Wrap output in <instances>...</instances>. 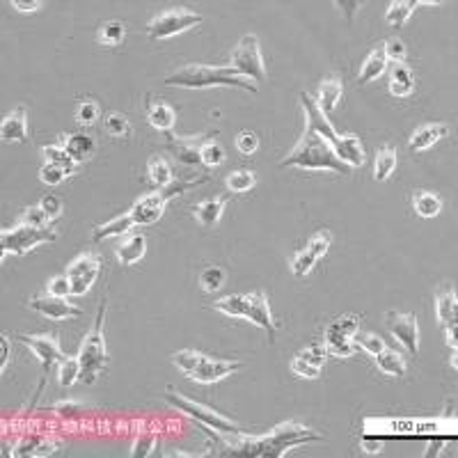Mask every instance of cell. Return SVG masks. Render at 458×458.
Returning <instances> with one entry per match:
<instances>
[{"mask_svg": "<svg viewBox=\"0 0 458 458\" xmlns=\"http://www.w3.org/2000/svg\"><path fill=\"white\" fill-rule=\"evenodd\" d=\"M357 330H360V316L344 314V316H340V319H335L328 328H325V346L353 340Z\"/></svg>", "mask_w": 458, "mask_h": 458, "instance_id": "18", "label": "cell"}, {"mask_svg": "<svg viewBox=\"0 0 458 458\" xmlns=\"http://www.w3.org/2000/svg\"><path fill=\"white\" fill-rule=\"evenodd\" d=\"M232 69L243 78H253L255 83L266 81V64L261 60L259 39L255 35H245L238 41L232 53Z\"/></svg>", "mask_w": 458, "mask_h": 458, "instance_id": "9", "label": "cell"}, {"mask_svg": "<svg viewBox=\"0 0 458 458\" xmlns=\"http://www.w3.org/2000/svg\"><path fill=\"white\" fill-rule=\"evenodd\" d=\"M412 90H415V76L410 67L403 62H395L390 69V92L395 96H408Z\"/></svg>", "mask_w": 458, "mask_h": 458, "instance_id": "26", "label": "cell"}, {"mask_svg": "<svg viewBox=\"0 0 458 458\" xmlns=\"http://www.w3.org/2000/svg\"><path fill=\"white\" fill-rule=\"evenodd\" d=\"M170 138H172V136H170ZM204 138H206V136L172 138V140H170V149L174 151V156H177L181 163H186V166H195V163H202V161H200V149H202V145L206 143Z\"/></svg>", "mask_w": 458, "mask_h": 458, "instance_id": "20", "label": "cell"}, {"mask_svg": "<svg viewBox=\"0 0 458 458\" xmlns=\"http://www.w3.org/2000/svg\"><path fill=\"white\" fill-rule=\"evenodd\" d=\"M103 131L111 138H124V136H128V131H131V126H128V119H126V115H122V113H111L106 119H103Z\"/></svg>", "mask_w": 458, "mask_h": 458, "instance_id": "43", "label": "cell"}, {"mask_svg": "<svg viewBox=\"0 0 458 458\" xmlns=\"http://www.w3.org/2000/svg\"><path fill=\"white\" fill-rule=\"evenodd\" d=\"M225 183L232 193H248L255 188L257 177H255V172H250V170H236L229 174Z\"/></svg>", "mask_w": 458, "mask_h": 458, "instance_id": "39", "label": "cell"}, {"mask_svg": "<svg viewBox=\"0 0 458 458\" xmlns=\"http://www.w3.org/2000/svg\"><path fill=\"white\" fill-rule=\"evenodd\" d=\"M58 380L62 387H71L81 380V360L78 357H62L58 367Z\"/></svg>", "mask_w": 458, "mask_h": 458, "instance_id": "37", "label": "cell"}, {"mask_svg": "<svg viewBox=\"0 0 458 458\" xmlns=\"http://www.w3.org/2000/svg\"><path fill=\"white\" fill-rule=\"evenodd\" d=\"M376 357V365L380 372H385L387 376H403L406 374V360L401 357V353L392 351V348H383Z\"/></svg>", "mask_w": 458, "mask_h": 458, "instance_id": "29", "label": "cell"}, {"mask_svg": "<svg viewBox=\"0 0 458 458\" xmlns=\"http://www.w3.org/2000/svg\"><path fill=\"white\" fill-rule=\"evenodd\" d=\"M280 168H300V170H332L348 174L351 168L335 154V149L312 124H307L300 143L291 149L287 158L280 161Z\"/></svg>", "mask_w": 458, "mask_h": 458, "instance_id": "1", "label": "cell"}, {"mask_svg": "<svg viewBox=\"0 0 458 458\" xmlns=\"http://www.w3.org/2000/svg\"><path fill=\"white\" fill-rule=\"evenodd\" d=\"M131 227H136L133 218H131L128 213H124V215L115 218V220H111V223H106V225H101V227H96L94 232H92V238H94V241H103V238L126 234Z\"/></svg>", "mask_w": 458, "mask_h": 458, "instance_id": "31", "label": "cell"}, {"mask_svg": "<svg viewBox=\"0 0 458 458\" xmlns=\"http://www.w3.org/2000/svg\"><path fill=\"white\" fill-rule=\"evenodd\" d=\"M39 206H41L44 211L49 213L51 220H53V218H58V215L62 213V200L58 198V195H44L41 202H39Z\"/></svg>", "mask_w": 458, "mask_h": 458, "instance_id": "56", "label": "cell"}, {"mask_svg": "<svg viewBox=\"0 0 458 458\" xmlns=\"http://www.w3.org/2000/svg\"><path fill=\"white\" fill-rule=\"evenodd\" d=\"M319 433H312L307 427H300L296 422H287L280 424V427L273 429L266 438H257V440H241L227 447V454H236V456H282L287 454L291 447L305 444L312 440H319Z\"/></svg>", "mask_w": 458, "mask_h": 458, "instance_id": "2", "label": "cell"}, {"mask_svg": "<svg viewBox=\"0 0 458 458\" xmlns=\"http://www.w3.org/2000/svg\"><path fill=\"white\" fill-rule=\"evenodd\" d=\"M200 161L206 168H218L225 161V149L215 143V140H206L200 149Z\"/></svg>", "mask_w": 458, "mask_h": 458, "instance_id": "44", "label": "cell"}, {"mask_svg": "<svg viewBox=\"0 0 458 458\" xmlns=\"http://www.w3.org/2000/svg\"><path fill=\"white\" fill-rule=\"evenodd\" d=\"M26 136H28L26 108L19 106L3 119V124H0V140H3V143H26Z\"/></svg>", "mask_w": 458, "mask_h": 458, "instance_id": "17", "label": "cell"}, {"mask_svg": "<svg viewBox=\"0 0 458 458\" xmlns=\"http://www.w3.org/2000/svg\"><path fill=\"white\" fill-rule=\"evenodd\" d=\"M166 85L172 87H188V90H204V87H238L257 94V85L248 83V78L238 76L232 67H206V64H186L179 71L170 73Z\"/></svg>", "mask_w": 458, "mask_h": 458, "instance_id": "3", "label": "cell"}, {"mask_svg": "<svg viewBox=\"0 0 458 458\" xmlns=\"http://www.w3.org/2000/svg\"><path fill=\"white\" fill-rule=\"evenodd\" d=\"M147 253V238L143 234H131L126 236L122 243L117 245L115 250V255L119 259V264L122 266H131V264H136V261H140L145 257Z\"/></svg>", "mask_w": 458, "mask_h": 458, "instance_id": "21", "label": "cell"}, {"mask_svg": "<svg viewBox=\"0 0 458 458\" xmlns=\"http://www.w3.org/2000/svg\"><path fill=\"white\" fill-rule=\"evenodd\" d=\"M60 145L67 149V154L71 156V161L76 163V166H78V163L90 161L92 154H94V140H92V136H87V133L62 136V143Z\"/></svg>", "mask_w": 458, "mask_h": 458, "instance_id": "19", "label": "cell"}, {"mask_svg": "<svg viewBox=\"0 0 458 458\" xmlns=\"http://www.w3.org/2000/svg\"><path fill=\"white\" fill-rule=\"evenodd\" d=\"M9 362V340L3 335L0 337V372H5Z\"/></svg>", "mask_w": 458, "mask_h": 458, "instance_id": "59", "label": "cell"}, {"mask_svg": "<svg viewBox=\"0 0 458 458\" xmlns=\"http://www.w3.org/2000/svg\"><path fill=\"white\" fill-rule=\"evenodd\" d=\"M415 7H417V0H397V3H392L387 7L385 21H387L390 26L401 28L408 21V16L415 12Z\"/></svg>", "mask_w": 458, "mask_h": 458, "instance_id": "35", "label": "cell"}, {"mask_svg": "<svg viewBox=\"0 0 458 458\" xmlns=\"http://www.w3.org/2000/svg\"><path fill=\"white\" fill-rule=\"evenodd\" d=\"M316 261H319V259H316L307 248H302V250H298V253L291 257V273L296 278H305L316 266Z\"/></svg>", "mask_w": 458, "mask_h": 458, "instance_id": "41", "label": "cell"}, {"mask_svg": "<svg viewBox=\"0 0 458 458\" xmlns=\"http://www.w3.org/2000/svg\"><path fill=\"white\" fill-rule=\"evenodd\" d=\"M328 348V355H337V357H351L355 353V342L348 340V342H340V344H330L325 346Z\"/></svg>", "mask_w": 458, "mask_h": 458, "instance_id": "58", "label": "cell"}, {"mask_svg": "<svg viewBox=\"0 0 458 458\" xmlns=\"http://www.w3.org/2000/svg\"><path fill=\"white\" fill-rule=\"evenodd\" d=\"M103 323H106V300H101L99 314L92 325V330L81 344V380L85 385H94L101 378V374L108 367V351H106V340H103Z\"/></svg>", "mask_w": 458, "mask_h": 458, "instance_id": "5", "label": "cell"}, {"mask_svg": "<svg viewBox=\"0 0 458 458\" xmlns=\"http://www.w3.org/2000/svg\"><path fill=\"white\" fill-rule=\"evenodd\" d=\"M53 412H56L58 417H78L83 412V406L81 403H73V401H64V403H56V406H53Z\"/></svg>", "mask_w": 458, "mask_h": 458, "instance_id": "57", "label": "cell"}, {"mask_svg": "<svg viewBox=\"0 0 458 458\" xmlns=\"http://www.w3.org/2000/svg\"><path fill=\"white\" fill-rule=\"evenodd\" d=\"M385 325H387V330L395 335L412 355L419 353V328H417V316L415 314L390 312L385 316Z\"/></svg>", "mask_w": 458, "mask_h": 458, "instance_id": "14", "label": "cell"}, {"mask_svg": "<svg viewBox=\"0 0 458 458\" xmlns=\"http://www.w3.org/2000/svg\"><path fill=\"white\" fill-rule=\"evenodd\" d=\"M362 449L369 452V454H378L380 449H383V440H378V438L372 440L369 435H365V438H362Z\"/></svg>", "mask_w": 458, "mask_h": 458, "instance_id": "60", "label": "cell"}, {"mask_svg": "<svg viewBox=\"0 0 458 458\" xmlns=\"http://www.w3.org/2000/svg\"><path fill=\"white\" fill-rule=\"evenodd\" d=\"M435 312H438L440 325L456 323V319H458V305H456V293H454L452 287L438 291V298H435Z\"/></svg>", "mask_w": 458, "mask_h": 458, "instance_id": "27", "label": "cell"}, {"mask_svg": "<svg viewBox=\"0 0 458 458\" xmlns=\"http://www.w3.org/2000/svg\"><path fill=\"white\" fill-rule=\"evenodd\" d=\"M49 296H56V298H67L71 296V280L67 278V273L64 275H56L51 282H49Z\"/></svg>", "mask_w": 458, "mask_h": 458, "instance_id": "52", "label": "cell"}, {"mask_svg": "<svg viewBox=\"0 0 458 458\" xmlns=\"http://www.w3.org/2000/svg\"><path fill=\"white\" fill-rule=\"evenodd\" d=\"M58 449V442L56 440H51V438H44V435L39 433H32L28 435V438H24L19 444H16V449L12 452V456H49Z\"/></svg>", "mask_w": 458, "mask_h": 458, "instance_id": "23", "label": "cell"}, {"mask_svg": "<svg viewBox=\"0 0 458 458\" xmlns=\"http://www.w3.org/2000/svg\"><path fill=\"white\" fill-rule=\"evenodd\" d=\"M101 257L96 253H83L78 259H73L67 268V278L71 280V296H83L99 278Z\"/></svg>", "mask_w": 458, "mask_h": 458, "instance_id": "11", "label": "cell"}, {"mask_svg": "<svg viewBox=\"0 0 458 458\" xmlns=\"http://www.w3.org/2000/svg\"><path fill=\"white\" fill-rule=\"evenodd\" d=\"M67 177H69V172L56 166V163H46V166L39 170V179L44 183H49V186H58V183H62Z\"/></svg>", "mask_w": 458, "mask_h": 458, "instance_id": "50", "label": "cell"}, {"mask_svg": "<svg viewBox=\"0 0 458 458\" xmlns=\"http://www.w3.org/2000/svg\"><path fill=\"white\" fill-rule=\"evenodd\" d=\"M291 372L296 374V376H300V378H319L321 376V369L319 367L305 362V360H300L298 355L291 360Z\"/></svg>", "mask_w": 458, "mask_h": 458, "instance_id": "54", "label": "cell"}, {"mask_svg": "<svg viewBox=\"0 0 458 458\" xmlns=\"http://www.w3.org/2000/svg\"><path fill=\"white\" fill-rule=\"evenodd\" d=\"M166 401L172 403L174 408H179L181 412H186V415H190L193 419H198L200 424H204V427H209L211 431L236 433V435L241 433V427H238V424L225 419L223 415H218V412L200 406V403H193V401H188V399H183L181 395H177V392H172V390L166 392Z\"/></svg>", "mask_w": 458, "mask_h": 458, "instance_id": "10", "label": "cell"}, {"mask_svg": "<svg viewBox=\"0 0 458 458\" xmlns=\"http://www.w3.org/2000/svg\"><path fill=\"white\" fill-rule=\"evenodd\" d=\"M397 168V149L392 147H383L376 154V163H374V179L376 181H385L390 179V174L395 172Z\"/></svg>", "mask_w": 458, "mask_h": 458, "instance_id": "34", "label": "cell"}, {"mask_svg": "<svg viewBox=\"0 0 458 458\" xmlns=\"http://www.w3.org/2000/svg\"><path fill=\"white\" fill-rule=\"evenodd\" d=\"M198 24H202V16L198 12H193L188 7H172V9H166V12H161L156 19H151L147 26V32L151 39H168Z\"/></svg>", "mask_w": 458, "mask_h": 458, "instance_id": "8", "label": "cell"}, {"mask_svg": "<svg viewBox=\"0 0 458 458\" xmlns=\"http://www.w3.org/2000/svg\"><path fill=\"white\" fill-rule=\"evenodd\" d=\"M449 136V126L447 124H424L419 126L410 138V149L412 151H424L433 147L440 138Z\"/></svg>", "mask_w": 458, "mask_h": 458, "instance_id": "24", "label": "cell"}, {"mask_svg": "<svg viewBox=\"0 0 458 458\" xmlns=\"http://www.w3.org/2000/svg\"><path fill=\"white\" fill-rule=\"evenodd\" d=\"M406 44H403L401 39H385V58L392 60V62H403L406 60Z\"/></svg>", "mask_w": 458, "mask_h": 458, "instance_id": "55", "label": "cell"}, {"mask_svg": "<svg viewBox=\"0 0 458 458\" xmlns=\"http://www.w3.org/2000/svg\"><path fill=\"white\" fill-rule=\"evenodd\" d=\"M241 319H248L250 323L259 325L268 332V340L275 342V323H273V314L268 307V298L266 293L255 291V293H248L243 296V312H241Z\"/></svg>", "mask_w": 458, "mask_h": 458, "instance_id": "13", "label": "cell"}, {"mask_svg": "<svg viewBox=\"0 0 458 458\" xmlns=\"http://www.w3.org/2000/svg\"><path fill=\"white\" fill-rule=\"evenodd\" d=\"M156 442H158V433L156 431H143L136 438V442H133L131 456H133V458H147L151 452H154Z\"/></svg>", "mask_w": 458, "mask_h": 458, "instance_id": "42", "label": "cell"}, {"mask_svg": "<svg viewBox=\"0 0 458 458\" xmlns=\"http://www.w3.org/2000/svg\"><path fill=\"white\" fill-rule=\"evenodd\" d=\"M200 285H202L204 291H218L225 285V270L218 268V266L204 268L202 275H200Z\"/></svg>", "mask_w": 458, "mask_h": 458, "instance_id": "46", "label": "cell"}, {"mask_svg": "<svg viewBox=\"0 0 458 458\" xmlns=\"http://www.w3.org/2000/svg\"><path fill=\"white\" fill-rule=\"evenodd\" d=\"M200 181H204V179H198V181H174V183H170V186H166V188H158L156 193H149V195L140 198L133 204V209L128 211V215L133 218L136 225H151V223H156L158 218L163 215V209H166V204L170 200H174L181 193H186L188 188H193L195 183H200Z\"/></svg>", "mask_w": 458, "mask_h": 458, "instance_id": "6", "label": "cell"}, {"mask_svg": "<svg viewBox=\"0 0 458 458\" xmlns=\"http://www.w3.org/2000/svg\"><path fill=\"white\" fill-rule=\"evenodd\" d=\"M101 115V108L96 101H81L78 108H76V119L83 124V126H92L96 119Z\"/></svg>", "mask_w": 458, "mask_h": 458, "instance_id": "48", "label": "cell"}, {"mask_svg": "<svg viewBox=\"0 0 458 458\" xmlns=\"http://www.w3.org/2000/svg\"><path fill=\"white\" fill-rule=\"evenodd\" d=\"M49 223H51V218L46 211L41 209V206H28V209H24V213H21V218H19V225L39 227V229H46Z\"/></svg>", "mask_w": 458, "mask_h": 458, "instance_id": "45", "label": "cell"}, {"mask_svg": "<svg viewBox=\"0 0 458 458\" xmlns=\"http://www.w3.org/2000/svg\"><path fill=\"white\" fill-rule=\"evenodd\" d=\"M202 360H204V353H200V351H190V348H186V351H179V353H174V355H172L174 367H179L181 372L186 374V376H193V374H195V369L200 367Z\"/></svg>", "mask_w": 458, "mask_h": 458, "instance_id": "40", "label": "cell"}, {"mask_svg": "<svg viewBox=\"0 0 458 458\" xmlns=\"http://www.w3.org/2000/svg\"><path fill=\"white\" fill-rule=\"evenodd\" d=\"M223 211H225V200L223 198L206 200V202L195 206V218H198L202 227H213L218 220H220Z\"/></svg>", "mask_w": 458, "mask_h": 458, "instance_id": "30", "label": "cell"}, {"mask_svg": "<svg viewBox=\"0 0 458 458\" xmlns=\"http://www.w3.org/2000/svg\"><path fill=\"white\" fill-rule=\"evenodd\" d=\"M58 238V234L51 227L39 229V227H28V225H16L12 229H5L0 234V255H28L32 248H37L39 243H53Z\"/></svg>", "mask_w": 458, "mask_h": 458, "instance_id": "7", "label": "cell"}, {"mask_svg": "<svg viewBox=\"0 0 458 458\" xmlns=\"http://www.w3.org/2000/svg\"><path fill=\"white\" fill-rule=\"evenodd\" d=\"M300 103L305 108V115H307V124H312L325 140H328L330 147L335 149V154L340 156L348 168L362 166L365 149H362V145H360V138L357 136H337L330 126V122H328V117L319 111V106H316V101L307 92L300 94Z\"/></svg>", "mask_w": 458, "mask_h": 458, "instance_id": "4", "label": "cell"}, {"mask_svg": "<svg viewBox=\"0 0 458 458\" xmlns=\"http://www.w3.org/2000/svg\"><path fill=\"white\" fill-rule=\"evenodd\" d=\"M19 340L39 357L44 378H46V374L53 369V365H60L62 351H60V344L56 340V335H21Z\"/></svg>", "mask_w": 458, "mask_h": 458, "instance_id": "12", "label": "cell"}, {"mask_svg": "<svg viewBox=\"0 0 458 458\" xmlns=\"http://www.w3.org/2000/svg\"><path fill=\"white\" fill-rule=\"evenodd\" d=\"M238 369H241V362H236V360H213L204 355V360L200 362V367L195 369V374L190 378L202 385H211V383H218L220 378L238 372Z\"/></svg>", "mask_w": 458, "mask_h": 458, "instance_id": "16", "label": "cell"}, {"mask_svg": "<svg viewBox=\"0 0 458 458\" xmlns=\"http://www.w3.org/2000/svg\"><path fill=\"white\" fill-rule=\"evenodd\" d=\"M147 172H149V179L154 181L156 188H166L172 183V168L166 158L161 156H154L149 158V166H147Z\"/></svg>", "mask_w": 458, "mask_h": 458, "instance_id": "36", "label": "cell"}, {"mask_svg": "<svg viewBox=\"0 0 458 458\" xmlns=\"http://www.w3.org/2000/svg\"><path fill=\"white\" fill-rule=\"evenodd\" d=\"M387 67V58H385V41H378L376 49L369 53V58L362 62V69H360V83H372L374 78H378L380 73L385 71Z\"/></svg>", "mask_w": 458, "mask_h": 458, "instance_id": "25", "label": "cell"}, {"mask_svg": "<svg viewBox=\"0 0 458 458\" xmlns=\"http://www.w3.org/2000/svg\"><path fill=\"white\" fill-rule=\"evenodd\" d=\"M456 328H458L456 323L444 325V330H447V344L452 346V351H456V348H458V342H456Z\"/></svg>", "mask_w": 458, "mask_h": 458, "instance_id": "63", "label": "cell"}, {"mask_svg": "<svg viewBox=\"0 0 458 458\" xmlns=\"http://www.w3.org/2000/svg\"><path fill=\"white\" fill-rule=\"evenodd\" d=\"M236 149L241 151L243 156L255 154V151L259 149V138H257V133H253V131H241V133L236 136Z\"/></svg>", "mask_w": 458, "mask_h": 458, "instance_id": "53", "label": "cell"}, {"mask_svg": "<svg viewBox=\"0 0 458 458\" xmlns=\"http://www.w3.org/2000/svg\"><path fill=\"white\" fill-rule=\"evenodd\" d=\"M124 35H126V26L122 21H106L99 28V32H96V41L106 49H115L124 41Z\"/></svg>", "mask_w": 458, "mask_h": 458, "instance_id": "28", "label": "cell"}, {"mask_svg": "<svg viewBox=\"0 0 458 458\" xmlns=\"http://www.w3.org/2000/svg\"><path fill=\"white\" fill-rule=\"evenodd\" d=\"M41 156L46 158V163H56V166L64 168L69 174L76 172V163L71 161V156L67 154V149H64L60 143L58 145H46L41 149Z\"/></svg>", "mask_w": 458, "mask_h": 458, "instance_id": "38", "label": "cell"}, {"mask_svg": "<svg viewBox=\"0 0 458 458\" xmlns=\"http://www.w3.org/2000/svg\"><path fill=\"white\" fill-rule=\"evenodd\" d=\"M342 94H344V87H342V78L340 76H328L321 87H319V101H316V106H319V111L328 117L332 111H335V106L340 103L342 99Z\"/></svg>", "mask_w": 458, "mask_h": 458, "instance_id": "22", "label": "cell"}, {"mask_svg": "<svg viewBox=\"0 0 458 458\" xmlns=\"http://www.w3.org/2000/svg\"><path fill=\"white\" fill-rule=\"evenodd\" d=\"M330 243H332V234L328 232V229H319V232H316L307 241V250L316 259H321L325 253H328Z\"/></svg>", "mask_w": 458, "mask_h": 458, "instance_id": "47", "label": "cell"}, {"mask_svg": "<svg viewBox=\"0 0 458 458\" xmlns=\"http://www.w3.org/2000/svg\"><path fill=\"white\" fill-rule=\"evenodd\" d=\"M28 305L35 312L49 316V319H53V321H67V319H78V316H83V310L67 302V298L41 296V298H32Z\"/></svg>", "mask_w": 458, "mask_h": 458, "instance_id": "15", "label": "cell"}, {"mask_svg": "<svg viewBox=\"0 0 458 458\" xmlns=\"http://www.w3.org/2000/svg\"><path fill=\"white\" fill-rule=\"evenodd\" d=\"M12 5L19 9V12H35V9L41 7L39 0H30V3H24V0H12Z\"/></svg>", "mask_w": 458, "mask_h": 458, "instance_id": "61", "label": "cell"}, {"mask_svg": "<svg viewBox=\"0 0 458 458\" xmlns=\"http://www.w3.org/2000/svg\"><path fill=\"white\" fill-rule=\"evenodd\" d=\"M147 119H149V124L158 128V131H170L174 126V119H177V115H174V111L168 106V103H163V101H156V103H151L149 106V113H147Z\"/></svg>", "mask_w": 458, "mask_h": 458, "instance_id": "32", "label": "cell"}, {"mask_svg": "<svg viewBox=\"0 0 458 458\" xmlns=\"http://www.w3.org/2000/svg\"><path fill=\"white\" fill-rule=\"evenodd\" d=\"M353 342H357L360 346L365 348L367 353H372V355H378L380 351L385 348V342L380 340L378 335H374V332H355V337H353Z\"/></svg>", "mask_w": 458, "mask_h": 458, "instance_id": "51", "label": "cell"}, {"mask_svg": "<svg viewBox=\"0 0 458 458\" xmlns=\"http://www.w3.org/2000/svg\"><path fill=\"white\" fill-rule=\"evenodd\" d=\"M335 5L340 7V9H344L348 21L353 19V12H355V9H360V3H357V0H351V3H344V0H340V3H335Z\"/></svg>", "mask_w": 458, "mask_h": 458, "instance_id": "62", "label": "cell"}, {"mask_svg": "<svg viewBox=\"0 0 458 458\" xmlns=\"http://www.w3.org/2000/svg\"><path fill=\"white\" fill-rule=\"evenodd\" d=\"M298 357L321 369L325 365V357H328V348H325V344H310L307 348H302L298 353Z\"/></svg>", "mask_w": 458, "mask_h": 458, "instance_id": "49", "label": "cell"}, {"mask_svg": "<svg viewBox=\"0 0 458 458\" xmlns=\"http://www.w3.org/2000/svg\"><path fill=\"white\" fill-rule=\"evenodd\" d=\"M412 206H415V211H417L419 218H435L442 209V200L435 193L419 190L415 198H412Z\"/></svg>", "mask_w": 458, "mask_h": 458, "instance_id": "33", "label": "cell"}]
</instances>
